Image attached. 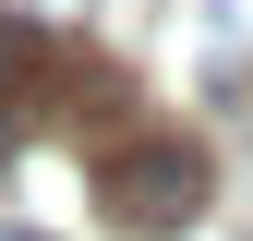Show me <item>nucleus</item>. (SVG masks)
Here are the masks:
<instances>
[{"label": "nucleus", "mask_w": 253, "mask_h": 241, "mask_svg": "<svg viewBox=\"0 0 253 241\" xmlns=\"http://www.w3.org/2000/svg\"><path fill=\"white\" fill-rule=\"evenodd\" d=\"M0 157H12V133H0Z\"/></svg>", "instance_id": "4"}, {"label": "nucleus", "mask_w": 253, "mask_h": 241, "mask_svg": "<svg viewBox=\"0 0 253 241\" xmlns=\"http://www.w3.org/2000/svg\"><path fill=\"white\" fill-rule=\"evenodd\" d=\"M0 12H12V24H37V37H73L97 0H0Z\"/></svg>", "instance_id": "2"}, {"label": "nucleus", "mask_w": 253, "mask_h": 241, "mask_svg": "<svg viewBox=\"0 0 253 241\" xmlns=\"http://www.w3.org/2000/svg\"><path fill=\"white\" fill-rule=\"evenodd\" d=\"M97 193L121 205V229H181L205 205V157L181 133H145V145H109L97 157Z\"/></svg>", "instance_id": "1"}, {"label": "nucleus", "mask_w": 253, "mask_h": 241, "mask_svg": "<svg viewBox=\"0 0 253 241\" xmlns=\"http://www.w3.org/2000/svg\"><path fill=\"white\" fill-rule=\"evenodd\" d=\"M0 241H48V229H12V217H0Z\"/></svg>", "instance_id": "3"}]
</instances>
